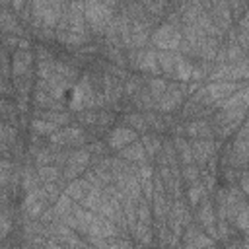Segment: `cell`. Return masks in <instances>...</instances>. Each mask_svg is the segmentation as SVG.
I'll return each mask as SVG.
<instances>
[{"label": "cell", "instance_id": "obj_1", "mask_svg": "<svg viewBox=\"0 0 249 249\" xmlns=\"http://www.w3.org/2000/svg\"><path fill=\"white\" fill-rule=\"evenodd\" d=\"M101 89L95 88L93 80L89 74L80 76V80L74 84V88L70 89V101L68 107L72 111H84V109H95L97 107V93Z\"/></svg>", "mask_w": 249, "mask_h": 249}, {"label": "cell", "instance_id": "obj_2", "mask_svg": "<svg viewBox=\"0 0 249 249\" xmlns=\"http://www.w3.org/2000/svg\"><path fill=\"white\" fill-rule=\"evenodd\" d=\"M115 6H117L115 2H86L84 4V16H86L88 29H91L97 35L105 33L109 23L117 16Z\"/></svg>", "mask_w": 249, "mask_h": 249}, {"label": "cell", "instance_id": "obj_3", "mask_svg": "<svg viewBox=\"0 0 249 249\" xmlns=\"http://www.w3.org/2000/svg\"><path fill=\"white\" fill-rule=\"evenodd\" d=\"M64 4L66 2H56V0H37L31 2V27L35 25H43V27H51L56 29L62 12H64Z\"/></svg>", "mask_w": 249, "mask_h": 249}, {"label": "cell", "instance_id": "obj_4", "mask_svg": "<svg viewBox=\"0 0 249 249\" xmlns=\"http://www.w3.org/2000/svg\"><path fill=\"white\" fill-rule=\"evenodd\" d=\"M247 113L249 111H224V109H216L214 115H212V121H210L214 136H218V138L231 136L235 130H239V126L247 119Z\"/></svg>", "mask_w": 249, "mask_h": 249}, {"label": "cell", "instance_id": "obj_5", "mask_svg": "<svg viewBox=\"0 0 249 249\" xmlns=\"http://www.w3.org/2000/svg\"><path fill=\"white\" fill-rule=\"evenodd\" d=\"M56 31H68V33H78V35H89L88 33V23L84 16V4L80 2H66L62 18L56 25Z\"/></svg>", "mask_w": 249, "mask_h": 249}, {"label": "cell", "instance_id": "obj_6", "mask_svg": "<svg viewBox=\"0 0 249 249\" xmlns=\"http://www.w3.org/2000/svg\"><path fill=\"white\" fill-rule=\"evenodd\" d=\"M152 47L158 51H169V53H177L181 43H183V33L179 27L163 21L160 25L154 27L152 31V39H150Z\"/></svg>", "mask_w": 249, "mask_h": 249}, {"label": "cell", "instance_id": "obj_7", "mask_svg": "<svg viewBox=\"0 0 249 249\" xmlns=\"http://www.w3.org/2000/svg\"><path fill=\"white\" fill-rule=\"evenodd\" d=\"M86 140H88V134L82 126H74V124H68L64 128H58L56 132H53L49 136V144L51 146H56V148H70V150H78V148H84L86 146Z\"/></svg>", "mask_w": 249, "mask_h": 249}, {"label": "cell", "instance_id": "obj_8", "mask_svg": "<svg viewBox=\"0 0 249 249\" xmlns=\"http://www.w3.org/2000/svg\"><path fill=\"white\" fill-rule=\"evenodd\" d=\"M91 154L86 150V148H78V150H70V156H68V161L66 165L62 167V179L64 181H74L78 179L80 173H86L89 169V163H91Z\"/></svg>", "mask_w": 249, "mask_h": 249}, {"label": "cell", "instance_id": "obj_9", "mask_svg": "<svg viewBox=\"0 0 249 249\" xmlns=\"http://www.w3.org/2000/svg\"><path fill=\"white\" fill-rule=\"evenodd\" d=\"M128 60L132 62V66L140 72L146 74H160V62H158V51L154 47H144V49H136V51H128Z\"/></svg>", "mask_w": 249, "mask_h": 249}, {"label": "cell", "instance_id": "obj_10", "mask_svg": "<svg viewBox=\"0 0 249 249\" xmlns=\"http://www.w3.org/2000/svg\"><path fill=\"white\" fill-rule=\"evenodd\" d=\"M226 163L237 171L249 169V138H235L226 146Z\"/></svg>", "mask_w": 249, "mask_h": 249}, {"label": "cell", "instance_id": "obj_11", "mask_svg": "<svg viewBox=\"0 0 249 249\" xmlns=\"http://www.w3.org/2000/svg\"><path fill=\"white\" fill-rule=\"evenodd\" d=\"M196 224L216 241L220 239L218 237V224H216V206H214V200L210 196L202 198V202L196 206Z\"/></svg>", "mask_w": 249, "mask_h": 249}, {"label": "cell", "instance_id": "obj_12", "mask_svg": "<svg viewBox=\"0 0 249 249\" xmlns=\"http://www.w3.org/2000/svg\"><path fill=\"white\" fill-rule=\"evenodd\" d=\"M183 249H206V247H214V239L198 226V224H189L183 231L181 237Z\"/></svg>", "mask_w": 249, "mask_h": 249}, {"label": "cell", "instance_id": "obj_13", "mask_svg": "<svg viewBox=\"0 0 249 249\" xmlns=\"http://www.w3.org/2000/svg\"><path fill=\"white\" fill-rule=\"evenodd\" d=\"M185 93H187V88L183 84H169V88L165 89V93L158 99L156 109L160 113H171V111H175L177 107L183 105Z\"/></svg>", "mask_w": 249, "mask_h": 249}, {"label": "cell", "instance_id": "obj_14", "mask_svg": "<svg viewBox=\"0 0 249 249\" xmlns=\"http://www.w3.org/2000/svg\"><path fill=\"white\" fill-rule=\"evenodd\" d=\"M136 140H138V132L134 128L126 126V124H119V126L111 128L105 136V144L111 150H117V152H121L123 148H126L128 144H132Z\"/></svg>", "mask_w": 249, "mask_h": 249}, {"label": "cell", "instance_id": "obj_15", "mask_svg": "<svg viewBox=\"0 0 249 249\" xmlns=\"http://www.w3.org/2000/svg\"><path fill=\"white\" fill-rule=\"evenodd\" d=\"M204 8L208 10V14L212 16L214 23H216L224 33H228V31L231 29L233 18H231V12H230L228 2H204Z\"/></svg>", "mask_w": 249, "mask_h": 249}, {"label": "cell", "instance_id": "obj_16", "mask_svg": "<svg viewBox=\"0 0 249 249\" xmlns=\"http://www.w3.org/2000/svg\"><path fill=\"white\" fill-rule=\"evenodd\" d=\"M47 208H49V202H47V198H45L41 187L35 189V191H31V193H25V198H23V212H25L27 218H41Z\"/></svg>", "mask_w": 249, "mask_h": 249}, {"label": "cell", "instance_id": "obj_17", "mask_svg": "<svg viewBox=\"0 0 249 249\" xmlns=\"http://www.w3.org/2000/svg\"><path fill=\"white\" fill-rule=\"evenodd\" d=\"M191 146H193L195 163L200 169L206 167V163L216 156V150H218V142H214V140H193Z\"/></svg>", "mask_w": 249, "mask_h": 249}, {"label": "cell", "instance_id": "obj_18", "mask_svg": "<svg viewBox=\"0 0 249 249\" xmlns=\"http://www.w3.org/2000/svg\"><path fill=\"white\" fill-rule=\"evenodd\" d=\"M185 138H191V140H212L214 138V130H212L210 121H206V119L187 121L185 123Z\"/></svg>", "mask_w": 249, "mask_h": 249}, {"label": "cell", "instance_id": "obj_19", "mask_svg": "<svg viewBox=\"0 0 249 249\" xmlns=\"http://www.w3.org/2000/svg\"><path fill=\"white\" fill-rule=\"evenodd\" d=\"M216 109H224V111H249V84H243L233 95H230L228 99L218 103Z\"/></svg>", "mask_w": 249, "mask_h": 249}, {"label": "cell", "instance_id": "obj_20", "mask_svg": "<svg viewBox=\"0 0 249 249\" xmlns=\"http://www.w3.org/2000/svg\"><path fill=\"white\" fill-rule=\"evenodd\" d=\"M31 62H33L31 51L16 49L14 54H12V74H14V78L25 76L29 72V68H31Z\"/></svg>", "mask_w": 249, "mask_h": 249}, {"label": "cell", "instance_id": "obj_21", "mask_svg": "<svg viewBox=\"0 0 249 249\" xmlns=\"http://www.w3.org/2000/svg\"><path fill=\"white\" fill-rule=\"evenodd\" d=\"M119 158L124 160V161H128V163H132V165H138V163L148 161V154H146L144 144H142L140 140H136V142L128 144L126 148H123V150L119 152Z\"/></svg>", "mask_w": 249, "mask_h": 249}, {"label": "cell", "instance_id": "obj_22", "mask_svg": "<svg viewBox=\"0 0 249 249\" xmlns=\"http://www.w3.org/2000/svg\"><path fill=\"white\" fill-rule=\"evenodd\" d=\"M91 189H93V185H91L89 181H86L84 177H78V179H74V181H70V183H68V187H66V191H64V193H66L74 202H78V204H80V202L89 195V191H91Z\"/></svg>", "mask_w": 249, "mask_h": 249}, {"label": "cell", "instance_id": "obj_23", "mask_svg": "<svg viewBox=\"0 0 249 249\" xmlns=\"http://www.w3.org/2000/svg\"><path fill=\"white\" fill-rule=\"evenodd\" d=\"M173 146H175V152H177V158L183 165H191L195 163V158H193V146L191 142L185 138V136H173Z\"/></svg>", "mask_w": 249, "mask_h": 249}, {"label": "cell", "instance_id": "obj_24", "mask_svg": "<svg viewBox=\"0 0 249 249\" xmlns=\"http://www.w3.org/2000/svg\"><path fill=\"white\" fill-rule=\"evenodd\" d=\"M185 196H187L189 206L196 208V206L202 202V198L208 196V189H206V185L202 183V179L196 181V183H191V185L187 187V191H185Z\"/></svg>", "mask_w": 249, "mask_h": 249}, {"label": "cell", "instance_id": "obj_25", "mask_svg": "<svg viewBox=\"0 0 249 249\" xmlns=\"http://www.w3.org/2000/svg\"><path fill=\"white\" fill-rule=\"evenodd\" d=\"M158 62H160V70L161 74L173 78L175 72V62H177V53H169V51H158Z\"/></svg>", "mask_w": 249, "mask_h": 249}, {"label": "cell", "instance_id": "obj_26", "mask_svg": "<svg viewBox=\"0 0 249 249\" xmlns=\"http://www.w3.org/2000/svg\"><path fill=\"white\" fill-rule=\"evenodd\" d=\"M130 99H132V105H136L138 109H144V111H152L156 107V99L152 97V93L148 91L146 86H142Z\"/></svg>", "mask_w": 249, "mask_h": 249}, {"label": "cell", "instance_id": "obj_27", "mask_svg": "<svg viewBox=\"0 0 249 249\" xmlns=\"http://www.w3.org/2000/svg\"><path fill=\"white\" fill-rule=\"evenodd\" d=\"M123 124H126V126H130V128H134L136 132H142V134H146L148 128H150L144 113H126L123 117Z\"/></svg>", "mask_w": 249, "mask_h": 249}, {"label": "cell", "instance_id": "obj_28", "mask_svg": "<svg viewBox=\"0 0 249 249\" xmlns=\"http://www.w3.org/2000/svg\"><path fill=\"white\" fill-rule=\"evenodd\" d=\"M140 142L144 144V150H146L148 158L156 160V156H158L160 150H161L163 140H160V136H158L156 132H146V134H142V140H140Z\"/></svg>", "mask_w": 249, "mask_h": 249}, {"label": "cell", "instance_id": "obj_29", "mask_svg": "<svg viewBox=\"0 0 249 249\" xmlns=\"http://www.w3.org/2000/svg\"><path fill=\"white\" fill-rule=\"evenodd\" d=\"M37 175H39V179H41L43 185H45V183H58V181L62 179V171H60V167L54 165V163L37 167Z\"/></svg>", "mask_w": 249, "mask_h": 249}, {"label": "cell", "instance_id": "obj_30", "mask_svg": "<svg viewBox=\"0 0 249 249\" xmlns=\"http://www.w3.org/2000/svg\"><path fill=\"white\" fill-rule=\"evenodd\" d=\"M39 119H45V121H49V123H53V124H56L58 128L62 126H68L70 124V121H72V115L70 113H66V111H43V113H39Z\"/></svg>", "mask_w": 249, "mask_h": 249}, {"label": "cell", "instance_id": "obj_31", "mask_svg": "<svg viewBox=\"0 0 249 249\" xmlns=\"http://www.w3.org/2000/svg\"><path fill=\"white\" fill-rule=\"evenodd\" d=\"M146 88H148V91L152 93V97L156 99V103H158V99L165 93V89L169 88V82H165L163 78H158V76H154V78H148V82H146Z\"/></svg>", "mask_w": 249, "mask_h": 249}, {"label": "cell", "instance_id": "obj_32", "mask_svg": "<svg viewBox=\"0 0 249 249\" xmlns=\"http://www.w3.org/2000/svg\"><path fill=\"white\" fill-rule=\"evenodd\" d=\"M31 130L35 132V134H39V136H51L53 132H56L58 130V126L56 124H53V123H49V121H45V119H33L31 121Z\"/></svg>", "mask_w": 249, "mask_h": 249}, {"label": "cell", "instance_id": "obj_33", "mask_svg": "<svg viewBox=\"0 0 249 249\" xmlns=\"http://www.w3.org/2000/svg\"><path fill=\"white\" fill-rule=\"evenodd\" d=\"M56 39L66 43V45H86L89 41V35H78V33H68V31H56Z\"/></svg>", "mask_w": 249, "mask_h": 249}, {"label": "cell", "instance_id": "obj_34", "mask_svg": "<svg viewBox=\"0 0 249 249\" xmlns=\"http://www.w3.org/2000/svg\"><path fill=\"white\" fill-rule=\"evenodd\" d=\"M200 177H202V173H200V167H198L196 163H191V165H183V167H181V179H183L187 185L200 181Z\"/></svg>", "mask_w": 249, "mask_h": 249}, {"label": "cell", "instance_id": "obj_35", "mask_svg": "<svg viewBox=\"0 0 249 249\" xmlns=\"http://www.w3.org/2000/svg\"><path fill=\"white\" fill-rule=\"evenodd\" d=\"M41 191H43V195L51 206L62 196V189L58 187V183H45V185H41Z\"/></svg>", "mask_w": 249, "mask_h": 249}, {"label": "cell", "instance_id": "obj_36", "mask_svg": "<svg viewBox=\"0 0 249 249\" xmlns=\"http://www.w3.org/2000/svg\"><path fill=\"white\" fill-rule=\"evenodd\" d=\"M76 119L80 121V124H84V126H97V119H99V111H95V109H84V111H80L78 115H76Z\"/></svg>", "mask_w": 249, "mask_h": 249}, {"label": "cell", "instance_id": "obj_37", "mask_svg": "<svg viewBox=\"0 0 249 249\" xmlns=\"http://www.w3.org/2000/svg\"><path fill=\"white\" fill-rule=\"evenodd\" d=\"M89 154H91V158H105V154H107V150H109V146L105 144V142H101V140H93L91 144H86L84 146Z\"/></svg>", "mask_w": 249, "mask_h": 249}, {"label": "cell", "instance_id": "obj_38", "mask_svg": "<svg viewBox=\"0 0 249 249\" xmlns=\"http://www.w3.org/2000/svg\"><path fill=\"white\" fill-rule=\"evenodd\" d=\"M107 249H134L128 237H109L107 239Z\"/></svg>", "mask_w": 249, "mask_h": 249}, {"label": "cell", "instance_id": "obj_39", "mask_svg": "<svg viewBox=\"0 0 249 249\" xmlns=\"http://www.w3.org/2000/svg\"><path fill=\"white\" fill-rule=\"evenodd\" d=\"M115 123V115L111 113V111H99V119H97V128L99 130H105L109 124H113Z\"/></svg>", "mask_w": 249, "mask_h": 249}, {"label": "cell", "instance_id": "obj_40", "mask_svg": "<svg viewBox=\"0 0 249 249\" xmlns=\"http://www.w3.org/2000/svg\"><path fill=\"white\" fill-rule=\"evenodd\" d=\"M228 6H230V12H231L233 19H239L249 10V4H243V2H228Z\"/></svg>", "mask_w": 249, "mask_h": 249}, {"label": "cell", "instance_id": "obj_41", "mask_svg": "<svg viewBox=\"0 0 249 249\" xmlns=\"http://www.w3.org/2000/svg\"><path fill=\"white\" fill-rule=\"evenodd\" d=\"M237 187L243 191V195H245V196H249V169L239 171V177H237Z\"/></svg>", "mask_w": 249, "mask_h": 249}, {"label": "cell", "instance_id": "obj_42", "mask_svg": "<svg viewBox=\"0 0 249 249\" xmlns=\"http://www.w3.org/2000/svg\"><path fill=\"white\" fill-rule=\"evenodd\" d=\"M10 228H12V220H10V214H8V210L4 208V212H2V237H6L8 233H10Z\"/></svg>", "mask_w": 249, "mask_h": 249}, {"label": "cell", "instance_id": "obj_43", "mask_svg": "<svg viewBox=\"0 0 249 249\" xmlns=\"http://www.w3.org/2000/svg\"><path fill=\"white\" fill-rule=\"evenodd\" d=\"M237 31H249V10L237 19V25H235Z\"/></svg>", "mask_w": 249, "mask_h": 249}, {"label": "cell", "instance_id": "obj_44", "mask_svg": "<svg viewBox=\"0 0 249 249\" xmlns=\"http://www.w3.org/2000/svg\"><path fill=\"white\" fill-rule=\"evenodd\" d=\"M10 167H12V163L8 160H4L2 161V185L4 187L8 185V179H10Z\"/></svg>", "mask_w": 249, "mask_h": 249}, {"label": "cell", "instance_id": "obj_45", "mask_svg": "<svg viewBox=\"0 0 249 249\" xmlns=\"http://www.w3.org/2000/svg\"><path fill=\"white\" fill-rule=\"evenodd\" d=\"M237 138H249V113H247V119L243 121V124L239 126V130H237Z\"/></svg>", "mask_w": 249, "mask_h": 249}, {"label": "cell", "instance_id": "obj_46", "mask_svg": "<svg viewBox=\"0 0 249 249\" xmlns=\"http://www.w3.org/2000/svg\"><path fill=\"white\" fill-rule=\"evenodd\" d=\"M25 249H35V247H33V245H29V243H27V245H25Z\"/></svg>", "mask_w": 249, "mask_h": 249}, {"label": "cell", "instance_id": "obj_47", "mask_svg": "<svg viewBox=\"0 0 249 249\" xmlns=\"http://www.w3.org/2000/svg\"><path fill=\"white\" fill-rule=\"evenodd\" d=\"M206 249H214V247H206Z\"/></svg>", "mask_w": 249, "mask_h": 249}]
</instances>
